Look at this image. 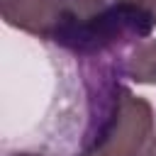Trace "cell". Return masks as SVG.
I'll return each mask as SVG.
<instances>
[{
  "mask_svg": "<svg viewBox=\"0 0 156 156\" xmlns=\"http://www.w3.org/2000/svg\"><path fill=\"white\" fill-rule=\"evenodd\" d=\"M119 78V58L83 63L88 127L78 156H141L156 139L151 102L122 85Z\"/></svg>",
  "mask_w": 156,
  "mask_h": 156,
  "instance_id": "cell-1",
  "label": "cell"
},
{
  "mask_svg": "<svg viewBox=\"0 0 156 156\" xmlns=\"http://www.w3.org/2000/svg\"><path fill=\"white\" fill-rule=\"evenodd\" d=\"M151 32L119 0H58L49 41L88 63L122 58L132 44L149 39Z\"/></svg>",
  "mask_w": 156,
  "mask_h": 156,
  "instance_id": "cell-2",
  "label": "cell"
},
{
  "mask_svg": "<svg viewBox=\"0 0 156 156\" xmlns=\"http://www.w3.org/2000/svg\"><path fill=\"white\" fill-rule=\"evenodd\" d=\"M122 78L136 85H156V39H141L132 44L119 58Z\"/></svg>",
  "mask_w": 156,
  "mask_h": 156,
  "instance_id": "cell-4",
  "label": "cell"
},
{
  "mask_svg": "<svg viewBox=\"0 0 156 156\" xmlns=\"http://www.w3.org/2000/svg\"><path fill=\"white\" fill-rule=\"evenodd\" d=\"M119 2L141 22H146L151 29H156V0H119Z\"/></svg>",
  "mask_w": 156,
  "mask_h": 156,
  "instance_id": "cell-5",
  "label": "cell"
},
{
  "mask_svg": "<svg viewBox=\"0 0 156 156\" xmlns=\"http://www.w3.org/2000/svg\"><path fill=\"white\" fill-rule=\"evenodd\" d=\"M10 156H46V154H39V151H12Z\"/></svg>",
  "mask_w": 156,
  "mask_h": 156,
  "instance_id": "cell-6",
  "label": "cell"
},
{
  "mask_svg": "<svg viewBox=\"0 0 156 156\" xmlns=\"http://www.w3.org/2000/svg\"><path fill=\"white\" fill-rule=\"evenodd\" d=\"M58 0H0V12L7 27L49 41L56 22Z\"/></svg>",
  "mask_w": 156,
  "mask_h": 156,
  "instance_id": "cell-3",
  "label": "cell"
},
{
  "mask_svg": "<svg viewBox=\"0 0 156 156\" xmlns=\"http://www.w3.org/2000/svg\"><path fill=\"white\" fill-rule=\"evenodd\" d=\"M141 156H156V139H154V141H151V144L146 146V151H144Z\"/></svg>",
  "mask_w": 156,
  "mask_h": 156,
  "instance_id": "cell-7",
  "label": "cell"
}]
</instances>
